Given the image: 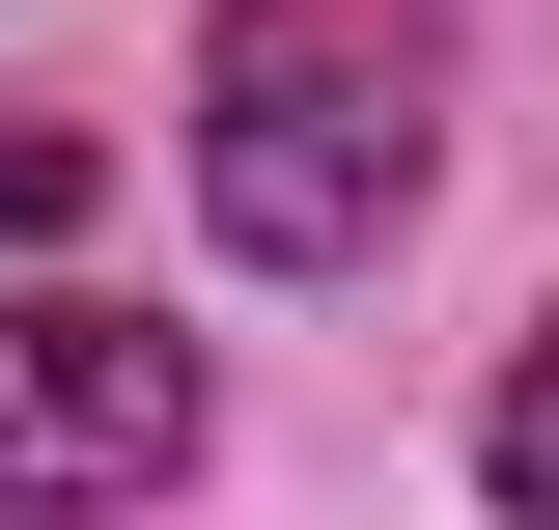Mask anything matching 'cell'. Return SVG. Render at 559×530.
<instances>
[{
	"instance_id": "7a4b0ae2",
	"label": "cell",
	"mask_w": 559,
	"mask_h": 530,
	"mask_svg": "<svg viewBox=\"0 0 559 530\" xmlns=\"http://www.w3.org/2000/svg\"><path fill=\"white\" fill-rule=\"evenodd\" d=\"M197 335L168 308H0V530H84V503H168V474H197Z\"/></svg>"
},
{
	"instance_id": "277c9868",
	"label": "cell",
	"mask_w": 559,
	"mask_h": 530,
	"mask_svg": "<svg viewBox=\"0 0 559 530\" xmlns=\"http://www.w3.org/2000/svg\"><path fill=\"white\" fill-rule=\"evenodd\" d=\"M84 196H112V168H84V140H57V112H0V224H28V252H57V224H84Z\"/></svg>"
},
{
	"instance_id": "3957f363",
	"label": "cell",
	"mask_w": 559,
	"mask_h": 530,
	"mask_svg": "<svg viewBox=\"0 0 559 530\" xmlns=\"http://www.w3.org/2000/svg\"><path fill=\"white\" fill-rule=\"evenodd\" d=\"M476 503H503V530H559V308L503 335V392H476Z\"/></svg>"
},
{
	"instance_id": "6da1fadb",
	"label": "cell",
	"mask_w": 559,
	"mask_h": 530,
	"mask_svg": "<svg viewBox=\"0 0 559 530\" xmlns=\"http://www.w3.org/2000/svg\"><path fill=\"white\" fill-rule=\"evenodd\" d=\"M448 168V28L419 0H224L197 28V224L252 279H364Z\"/></svg>"
}]
</instances>
